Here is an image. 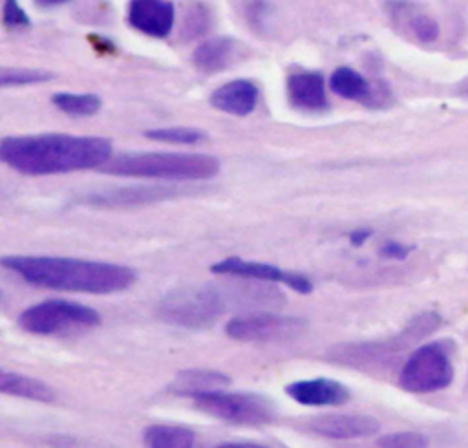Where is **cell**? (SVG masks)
Segmentation results:
<instances>
[{"label":"cell","mask_w":468,"mask_h":448,"mask_svg":"<svg viewBox=\"0 0 468 448\" xmlns=\"http://www.w3.org/2000/svg\"><path fill=\"white\" fill-rule=\"evenodd\" d=\"M453 380V364L444 342H430L415 349L400 369L399 384L410 393H431Z\"/></svg>","instance_id":"52a82bcc"},{"label":"cell","mask_w":468,"mask_h":448,"mask_svg":"<svg viewBox=\"0 0 468 448\" xmlns=\"http://www.w3.org/2000/svg\"><path fill=\"white\" fill-rule=\"evenodd\" d=\"M174 4L170 0H130L128 22L137 31L165 38L174 26Z\"/></svg>","instance_id":"4fadbf2b"},{"label":"cell","mask_w":468,"mask_h":448,"mask_svg":"<svg viewBox=\"0 0 468 448\" xmlns=\"http://www.w3.org/2000/svg\"><path fill=\"white\" fill-rule=\"evenodd\" d=\"M194 404L210 417L239 426H265L278 415L274 402L260 393H229L219 389L194 397Z\"/></svg>","instance_id":"5b68a950"},{"label":"cell","mask_w":468,"mask_h":448,"mask_svg":"<svg viewBox=\"0 0 468 448\" xmlns=\"http://www.w3.org/2000/svg\"><path fill=\"white\" fill-rule=\"evenodd\" d=\"M99 324L101 315L93 307L58 298L35 304L18 316V325L31 335H60Z\"/></svg>","instance_id":"8992f818"},{"label":"cell","mask_w":468,"mask_h":448,"mask_svg":"<svg viewBox=\"0 0 468 448\" xmlns=\"http://www.w3.org/2000/svg\"><path fill=\"white\" fill-rule=\"evenodd\" d=\"M210 271L214 274H225V276H236V278H245V280H260V282H271V283H283L296 293L307 294L313 291V283L291 271H283L276 265L263 263V261H247L238 256L225 258L221 261H216L210 265Z\"/></svg>","instance_id":"8fae6325"},{"label":"cell","mask_w":468,"mask_h":448,"mask_svg":"<svg viewBox=\"0 0 468 448\" xmlns=\"http://www.w3.org/2000/svg\"><path fill=\"white\" fill-rule=\"evenodd\" d=\"M410 247L400 243V241H395V240H388L382 247H380V254L384 258H391V260H404L408 254H410Z\"/></svg>","instance_id":"f1b7e54d"},{"label":"cell","mask_w":468,"mask_h":448,"mask_svg":"<svg viewBox=\"0 0 468 448\" xmlns=\"http://www.w3.org/2000/svg\"><path fill=\"white\" fill-rule=\"evenodd\" d=\"M307 428L325 439L347 441V439H362L377 433L380 424L377 419L369 415L358 413H327L309 421Z\"/></svg>","instance_id":"7c38bea8"},{"label":"cell","mask_w":468,"mask_h":448,"mask_svg":"<svg viewBox=\"0 0 468 448\" xmlns=\"http://www.w3.org/2000/svg\"><path fill=\"white\" fill-rule=\"evenodd\" d=\"M267 302V291L261 283L236 285H185L166 293L157 304V315L163 322L186 329H205L229 307L252 309Z\"/></svg>","instance_id":"3957f363"},{"label":"cell","mask_w":468,"mask_h":448,"mask_svg":"<svg viewBox=\"0 0 468 448\" xmlns=\"http://www.w3.org/2000/svg\"><path fill=\"white\" fill-rule=\"evenodd\" d=\"M382 448H422L428 446V439L419 432H395L378 439L377 443Z\"/></svg>","instance_id":"d4e9b609"},{"label":"cell","mask_w":468,"mask_h":448,"mask_svg":"<svg viewBox=\"0 0 468 448\" xmlns=\"http://www.w3.org/2000/svg\"><path fill=\"white\" fill-rule=\"evenodd\" d=\"M371 236V230H366V229H358V230H353L351 234H349V241L353 243V245H364L366 243V240Z\"/></svg>","instance_id":"f546056e"},{"label":"cell","mask_w":468,"mask_h":448,"mask_svg":"<svg viewBox=\"0 0 468 448\" xmlns=\"http://www.w3.org/2000/svg\"><path fill=\"white\" fill-rule=\"evenodd\" d=\"M305 320L278 313L249 311L227 322L225 333L241 342H287L302 335Z\"/></svg>","instance_id":"ba28073f"},{"label":"cell","mask_w":468,"mask_h":448,"mask_svg":"<svg viewBox=\"0 0 468 448\" xmlns=\"http://www.w3.org/2000/svg\"><path fill=\"white\" fill-rule=\"evenodd\" d=\"M2 20L5 27L11 29H18V27H29L31 20L26 15V11L18 5L16 0H4V13H2Z\"/></svg>","instance_id":"83f0119b"},{"label":"cell","mask_w":468,"mask_h":448,"mask_svg":"<svg viewBox=\"0 0 468 448\" xmlns=\"http://www.w3.org/2000/svg\"><path fill=\"white\" fill-rule=\"evenodd\" d=\"M192 188H181L174 185H133L110 188L95 194H88L80 203L99 208H132L141 205H150L165 199H174L185 194H192Z\"/></svg>","instance_id":"30bf717a"},{"label":"cell","mask_w":468,"mask_h":448,"mask_svg":"<svg viewBox=\"0 0 468 448\" xmlns=\"http://www.w3.org/2000/svg\"><path fill=\"white\" fill-rule=\"evenodd\" d=\"M0 393L11 395V397H20V399H29L37 402H53L55 400V391L51 389L49 384L44 380L9 371L0 368Z\"/></svg>","instance_id":"d6986e66"},{"label":"cell","mask_w":468,"mask_h":448,"mask_svg":"<svg viewBox=\"0 0 468 448\" xmlns=\"http://www.w3.org/2000/svg\"><path fill=\"white\" fill-rule=\"evenodd\" d=\"M112 143L97 135L37 133L0 137V163L27 176L68 174L102 166L112 159Z\"/></svg>","instance_id":"6da1fadb"},{"label":"cell","mask_w":468,"mask_h":448,"mask_svg":"<svg viewBox=\"0 0 468 448\" xmlns=\"http://www.w3.org/2000/svg\"><path fill=\"white\" fill-rule=\"evenodd\" d=\"M38 5H44V7H51V5H60L68 0H35Z\"/></svg>","instance_id":"1f68e13d"},{"label":"cell","mask_w":468,"mask_h":448,"mask_svg":"<svg viewBox=\"0 0 468 448\" xmlns=\"http://www.w3.org/2000/svg\"><path fill=\"white\" fill-rule=\"evenodd\" d=\"M258 102V88L254 82L247 80V79H236L230 80L223 86H219L218 90H214V93L210 95V104L225 113L230 115H249Z\"/></svg>","instance_id":"9a60e30c"},{"label":"cell","mask_w":468,"mask_h":448,"mask_svg":"<svg viewBox=\"0 0 468 448\" xmlns=\"http://www.w3.org/2000/svg\"><path fill=\"white\" fill-rule=\"evenodd\" d=\"M0 302H2V291H0Z\"/></svg>","instance_id":"d6a6232c"},{"label":"cell","mask_w":468,"mask_h":448,"mask_svg":"<svg viewBox=\"0 0 468 448\" xmlns=\"http://www.w3.org/2000/svg\"><path fill=\"white\" fill-rule=\"evenodd\" d=\"M287 95L300 110H322L327 106L324 77L316 71H298L287 79Z\"/></svg>","instance_id":"2e32d148"},{"label":"cell","mask_w":468,"mask_h":448,"mask_svg":"<svg viewBox=\"0 0 468 448\" xmlns=\"http://www.w3.org/2000/svg\"><path fill=\"white\" fill-rule=\"evenodd\" d=\"M0 265L31 285L90 293V294H110L121 293L133 285V269L108 261H90L68 256H48V254H4Z\"/></svg>","instance_id":"7a4b0ae2"},{"label":"cell","mask_w":468,"mask_h":448,"mask_svg":"<svg viewBox=\"0 0 468 448\" xmlns=\"http://www.w3.org/2000/svg\"><path fill=\"white\" fill-rule=\"evenodd\" d=\"M457 93L463 97H468V77H464L459 84H457Z\"/></svg>","instance_id":"4dcf8cb0"},{"label":"cell","mask_w":468,"mask_h":448,"mask_svg":"<svg viewBox=\"0 0 468 448\" xmlns=\"http://www.w3.org/2000/svg\"><path fill=\"white\" fill-rule=\"evenodd\" d=\"M329 86L336 95L349 101H362L364 104H367L373 90V86L358 71L347 66L336 68L333 71L329 79Z\"/></svg>","instance_id":"ffe728a7"},{"label":"cell","mask_w":468,"mask_h":448,"mask_svg":"<svg viewBox=\"0 0 468 448\" xmlns=\"http://www.w3.org/2000/svg\"><path fill=\"white\" fill-rule=\"evenodd\" d=\"M51 102L64 113L73 117H90L95 115L102 101L95 93H71V91H58L51 97Z\"/></svg>","instance_id":"7402d4cb"},{"label":"cell","mask_w":468,"mask_h":448,"mask_svg":"<svg viewBox=\"0 0 468 448\" xmlns=\"http://www.w3.org/2000/svg\"><path fill=\"white\" fill-rule=\"evenodd\" d=\"M143 441L150 448H190L196 443V433L185 426L154 424L144 430Z\"/></svg>","instance_id":"44dd1931"},{"label":"cell","mask_w":468,"mask_h":448,"mask_svg":"<svg viewBox=\"0 0 468 448\" xmlns=\"http://www.w3.org/2000/svg\"><path fill=\"white\" fill-rule=\"evenodd\" d=\"M230 384V377L216 369H185L176 375L168 384V391L177 397H197L210 391L225 389Z\"/></svg>","instance_id":"e0dca14e"},{"label":"cell","mask_w":468,"mask_h":448,"mask_svg":"<svg viewBox=\"0 0 468 448\" xmlns=\"http://www.w3.org/2000/svg\"><path fill=\"white\" fill-rule=\"evenodd\" d=\"M106 174L122 177L165 179V181H205L219 172V161L207 154L183 152H128L102 165Z\"/></svg>","instance_id":"277c9868"},{"label":"cell","mask_w":468,"mask_h":448,"mask_svg":"<svg viewBox=\"0 0 468 448\" xmlns=\"http://www.w3.org/2000/svg\"><path fill=\"white\" fill-rule=\"evenodd\" d=\"M238 55V42L230 37H214L201 42L194 53L192 62L205 73H218L229 68Z\"/></svg>","instance_id":"ac0fdd59"},{"label":"cell","mask_w":468,"mask_h":448,"mask_svg":"<svg viewBox=\"0 0 468 448\" xmlns=\"http://www.w3.org/2000/svg\"><path fill=\"white\" fill-rule=\"evenodd\" d=\"M411 29L415 37L422 42H433L439 37V24L428 16L426 13H415L411 15Z\"/></svg>","instance_id":"484cf974"},{"label":"cell","mask_w":468,"mask_h":448,"mask_svg":"<svg viewBox=\"0 0 468 448\" xmlns=\"http://www.w3.org/2000/svg\"><path fill=\"white\" fill-rule=\"evenodd\" d=\"M439 324H441V318L435 313H431V311L420 313L393 340L366 342V344L338 347L336 349V360L358 366V362H371V360L382 358V357H386L393 351H400V349L419 342L420 338L428 336L430 333L435 331V327Z\"/></svg>","instance_id":"9c48e42d"},{"label":"cell","mask_w":468,"mask_h":448,"mask_svg":"<svg viewBox=\"0 0 468 448\" xmlns=\"http://www.w3.org/2000/svg\"><path fill=\"white\" fill-rule=\"evenodd\" d=\"M285 393L303 406H338L349 399V389L333 379L296 380L285 386Z\"/></svg>","instance_id":"5bb4252c"},{"label":"cell","mask_w":468,"mask_h":448,"mask_svg":"<svg viewBox=\"0 0 468 448\" xmlns=\"http://www.w3.org/2000/svg\"><path fill=\"white\" fill-rule=\"evenodd\" d=\"M208 26V15L207 9L201 4H192V7L186 13V20H185V31L186 35L192 37H199L201 33L207 31Z\"/></svg>","instance_id":"4316f807"},{"label":"cell","mask_w":468,"mask_h":448,"mask_svg":"<svg viewBox=\"0 0 468 448\" xmlns=\"http://www.w3.org/2000/svg\"><path fill=\"white\" fill-rule=\"evenodd\" d=\"M49 79H53L51 71L31 69V68H4V66H0V88L38 84V82H48Z\"/></svg>","instance_id":"cb8c5ba5"},{"label":"cell","mask_w":468,"mask_h":448,"mask_svg":"<svg viewBox=\"0 0 468 448\" xmlns=\"http://www.w3.org/2000/svg\"><path fill=\"white\" fill-rule=\"evenodd\" d=\"M144 137L152 139V141H161V143H172V144H196L205 141L207 133L203 130L197 128H183V126H176V128H154V130H146Z\"/></svg>","instance_id":"603a6c76"}]
</instances>
